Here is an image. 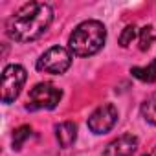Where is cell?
Returning a JSON list of instances; mask_svg holds the SVG:
<instances>
[{"label":"cell","instance_id":"cell-1","mask_svg":"<svg viewBox=\"0 0 156 156\" xmlns=\"http://www.w3.org/2000/svg\"><path fill=\"white\" fill-rule=\"evenodd\" d=\"M53 22V9L46 2H28L6 22V33L15 42H31L42 37Z\"/></svg>","mask_w":156,"mask_h":156},{"label":"cell","instance_id":"cell-2","mask_svg":"<svg viewBox=\"0 0 156 156\" xmlns=\"http://www.w3.org/2000/svg\"><path fill=\"white\" fill-rule=\"evenodd\" d=\"M107 41V28L99 20H85L77 24L68 37V50L77 57L96 55Z\"/></svg>","mask_w":156,"mask_h":156},{"label":"cell","instance_id":"cell-3","mask_svg":"<svg viewBox=\"0 0 156 156\" xmlns=\"http://www.w3.org/2000/svg\"><path fill=\"white\" fill-rule=\"evenodd\" d=\"M26 68L20 64H8L2 72V85H0V98L2 103L11 105L22 92L26 83Z\"/></svg>","mask_w":156,"mask_h":156},{"label":"cell","instance_id":"cell-4","mask_svg":"<svg viewBox=\"0 0 156 156\" xmlns=\"http://www.w3.org/2000/svg\"><path fill=\"white\" fill-rule=\"evenodd\" d=\"M73 53L64 46H51L37 59V70L44 73L61 75L72 66Z\"/></svg>","mask_w":156,"mask_h":156},{"label":"cell","instance_id":"cell-5","mask_svg":"<svg viewBox=\"0 0 156 156\" xmlns=\"http://www.w3.org/2000/svg\"><path fill=\"white\" fill-rule=\"evenodd\" d=\"M61 98H62V92L55 85H51V83H37L30 90L26 108L31 110V112L33 110H51V108H55L59 105Z\"/></svg>","mask_w":156,"mask_h":156},{"label":"cell","instance_id":"cell-6","mask_svg":"<svg viewBox=\"0 0 156 156\" xmlns=\"http://www.w3.org/2000/svg\"><path fill=\"white\" fill-rule=\"evenodd\" d=\"M118 108L112 103H103L101 107H98L90 116H88V129L94 134H107L108 130L114 129V125L118 123Z\"/></svg>","mask_w":156,"mask_h":156},{"label":"cell","instance_id":"cell-7","mask_svg":"<svg viewBox=\"0 0 156 156\" xmlns=\"http://www.w3.org/2000/svg\"><path fill=\"white\" fill-rule=\"evenodd\" d=\"M136 151H138V138L132 134H123L112 140L105 147L103 154L105 156H132Z\"/></svg>","mask_w":156,"mask_h":156},{"label":"cell","instance_id":"cell-8","mask_svg":"<svg viewBox=\"0 0 156 156\" xmlns=\"http://www.w3.org/2000/svg\"><path fill=\"white\" fill-rule=\"evenodd\" d=\"M55 138H57V141H59V145L62 149L72 147L75 143V140H77V127H75V123H72V121L59 123L55 127Z\"/></svg>","mask_w":156,"mask_h":156},{"label":"cell","instance_id":"cell-9","mask_svg":"<svg viewBox=\"0 0 156 156\" xmlns=\"http://www.w3.org/2000/svg\"><path fill=\"white\" fill-rule=\"evenodd\" d=\"M132 77L140 79L141 83H154L156 81V59H152L147 66H134L130 68Z\"/></svg>","mask_w":156,"mask_h":156},{"label":"cell","instance_id":"cell-10","mask_svg":"<svg viewBox=\"0 0 156 156\" xmlns=\"http://www.w3.org/2000/svg\"><path fill=\"white\" fill-rule=\"evenodd\" d=\"M141 116L156 127V92L151 94L143 103H141Z\"/></svg>","mask_w":156,"mask_h":156},{"label":"cell","instance_id":"cell-11","mask_svg":"<svg viewBox=\"0 0 156 156\" xmlns=\"http://www.w3.org/2000/svg\"><path fill=\"white\" fill-rule=\"evenodd\" d=\"M31 134H33V130H31L30 125H20V127H17V129L13 130V149L19 151V149L24 145V141H26L28 138H31Z\"/></svg>","mask_w":156,"mask_h":156},{"label":"cell","instance_id":"cell-12","mask_svg":"<svg viewBox=\"0 0 156 156\" xmlns=\"http://www.w3.org/2000/svg\"><path fill=\"white\" fill-rule=\"evenodd\" d=\"M138 42H140V50L141 51H147L151 48V44L154 42V30H152V26H143L140 30Z\"/></svg>","mask_w":156,"mask_h":156},{"label":"cell","instance_id":"cell-13","mask_svg":"<svg viewBox=\"0 0 156 156\" xmlns=\"http://www.w3.org/2000/svg\"><path fill=\"white\" fill-rule=\"evenodd\" d=\"M136 35H138V28H136L134 24L125 26V30H123V31H121V35H119V46H121V48L130 46V44H132V41L136 39Z\"/></svg>","mask_w":156,"mask_h":156},{"label":"cell","instance_id":"cell-14","mask_svg":"<svg viewBox=\"0 0 156 156\" xmlns=\"http://www.w3.org/2000/svg\"><path fill=\"white\" fill-rule=\"evenodd\" d=\"M143 156H156V147H154V149H151L149 152H145Z\"/></svg>","mask_w":156,"mask_h":156}]
</instances>
